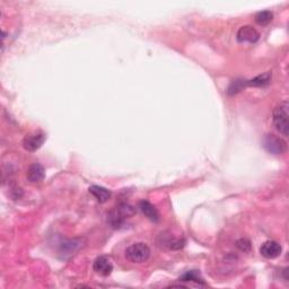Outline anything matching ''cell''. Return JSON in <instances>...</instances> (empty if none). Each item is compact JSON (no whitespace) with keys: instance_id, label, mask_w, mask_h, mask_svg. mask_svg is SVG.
I'll return each instance as SVG.
<instances>
[{"instance_id":"cell-1","label":"cell","mask_w":289,"mask_h":289,"mask_svg":"<svg viewBox=\"0 0 289 289\" xmlns=\"http://www.w3.org/2000/svg\"><path fill=\"white\" fill-rule=\"evenodd\" d=\"M135 214L133 207L129 203H121L116 209L112 210L107 218V223L114 229H120L124 225L125 219L130 218Z\"/></svg>"},{"instance_id":"cell-2","label":"cell","mask_w":289,"mask_h":289,"mask_svg":"<svg viewBox=\"0 0 289 289\" xmlns=\"http://www.w3.org/2000/svg\"><path fill=\"white\" fill-rule=\"evenodd\" d=\"M288 109H289L288 102L285 101L283 103H280V104L273 110V114H272V121L277 129V131H279L281 135L285 137L288 136V130H289Z\"/></svg>"},{"instance_id":"cell-3","label":"cell","mask_w":289,"mask_h":289,"mask_svg":"<svg viewBox=\"0 0 289 289\" xmlns=\"http://www.w3.org/2000/svg\"><path fill=\"white\" fill-rule=\"evenodd\" d=\"M149 257L150 249L144 243H135L125 250V258L132 263L146 262Z\"/></svg>"},{"instance_id":"cell-4","label":"cell","mask_w":289,"mask_h":289,"mask_svg":"<svg viewBox=\"0 0 289 289\" xmlns=\"http://www.w3.org/2000/svg\"><path fill=\"white\" fill-rule=\"evenodd\" d=\"M262 146L268 153L272 155H281L287 150V143L283 138L272 133L265 135L262 140Z\"/></svg>"},{"instance_id":"cell-5","label":"cell","mask_w":289,"mask_h":289,"mask_svg":"<svg viewBox=\"0 0 289 289\" xmlns=\"http://www.w3.org/2000/svg\"><path fill=\"white\" fill-rule=\"evenodd\" d=\"M47 139L46 133L43 132H34L31 135H27L23 140V147L28 151H36L42 147Z\"/></svg>"},{"instance_id":"cell-6","label":"cell","mask_w":289,"mask_h":289,"mask_svg":"<svg viewBox=\"0 0 289 289\" xmlns=\"http://www.w3.org/2000/svg\"><path fill=\"white\" fill-rule=\"evenodd\" d=\"M259 38H260V33H259L253 26H250V25H245V26L241 27L239 29V32H237L236 36L237 41L241 43H255L259 40Z\"/></svg>"},{"instance_id":"cell-7","label":"cell","mask_w":289,"mask_h":289,"mask_svg":"<svg viewBox=\"0 0 289 289\" xmlns=\"http://www.w3.org/2000/svg\"><path fill=\"white\" fill-rule=\"evenodd\" d=\"M283 247L276 241H266L260 247V253L265 259H276L281 254Z\"/></svg>"},{"instance_id":"cell-8","label":"cell","mask_w":289,"mask_h":289,"mask_svg":"<svg viewBox=\"0 0 289 289\" xmlns=\"http://www.w3.org/2000/svg\"><path fill=\"white\" fill-rule=\"evenodd\" d=\"M93 269L96 273L101 276H109L111 272L113 271V265L111 260L105 255H102V257H98L94 261V265H93Z\"/></svg>"},{"instance_id":"cell-9","label":"cell","mask_w":289,"mask_h":289,"mask_svg":"<svg viewBox=\"0 0 289 289\" xmlns=\"http://www.w3.org/2000/svg\"><path fill=\"white\" fill-rule=\"evenodd\" d=\"M44 177H46V171H44V168L39 163H35L29 166L27 171V180L31 183H39L41 181H43Z\"/></svg>"},{"instance_id":"cell-10","label":"cell","mask_w":289,"mask_h":289,"mask_svg":"<svg viewBox=\"0 0 289 289\" xmlns=\"http://www.w3.org/2000/svg\"><path fill=\"white\" fill-rule=\"evenodd\" d=\"M139 208L142 210V213L146 216L148 219L151 221H158L159 219V214L158 210L155 208L154 205H151L149 201L147 200H143V201L139 202Z\"/></svg>"},{"instance_id":"cell-11","label":"cell","mask_w":289,"mask_h":289,"mask_svg":"<svg viewBox=\"0 0 289 289\" xmlns=\"http://www.w3.org/2000/svg\"><path fill=\"white\" fill-rule=\"evenodd\" d=\"M90 193L101 203L106 202L111 198V192L105 188L99 187V185H92L90 188Z\"/></svg>"},{"instance_id":"cell-12","label":"cell","mask_w":289,"mask_h":289,"mask_svg":"<svg viewBox=\"0 0 289 289\" xmlns=\"http://www.w3.org/2000/svg\"><path fill=\"white\" fill-rule=\"evenodd\" d=\"M270 80H271V75H270L269 72H266V73H263V75L255 77V78L251 80H246L245 83L247 86L263 87V86H266V85L270 83Z\"/></svg>"},{"instance_id":"cell-13","label":"cell","mask_w":289,"mask_h":289,"mask_svg":"<svg viewBox=\"0 0 289 289\" xmlns=\"http://www.w3.org/2000/svg\"><path fill=\"white\" fill-rule=\"evenodd\" d=\"M273 14L270 10H263V12H259L255 15V22L261 26H265L270 22L272 21Z\"/></svg>"},{"instance_id":"cell-14","label":"cell","mask_w":289,"mask_h":289,"mask_svg":"<svg viewBox=\"0 0 289 289\" xmlns=\"http://www.w3.org/2000/svg\"><path fill=\"white\" fill-rule=\"evenodd\" d=\"M181 281H192V283H195L198 285H205V283H203V279L201 277L199 276V273L197 271H190V272H187L185 275H183L182 277L180 278Z\"/></svg>"},{"instance_id":"cell-15","label":"cell","mask_w":289,"mask_h":289,"mask_svg":"<svg viewBox=\"0 0 289 289\" xmlns=\"http://www.w3.org/2000/svg\"><path fill=\"white\" fill-rule=\"evenodd\" d=\"M245 85H246V83H245V81H244V83H243V80H235V81H233L232 85L228 88V93L231 95L236 94V93H239V92L242 91V88L244 86H245Z\"/></svg>"},{"instance_id":"cell-16","label":"cell","mask_w":289,"mask_h":289,"mask_svg":"<svg viewBox=\"0 0 289 289\" xmlns=\"http://www.w3.org/2000/svg\"><path fill=\"white\" fill-rule=\"evenodd\" d=\"M236 246L239 247V249L241 250V251H243V252H247V251H250V249H251V243H250V241L249 240H246V239H241V240H239L236 242Z\"/></svg>"}]
</instances>
